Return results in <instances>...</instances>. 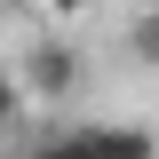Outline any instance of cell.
Returning <instances> with one entry per match:
<instances>
[{
    "instance_id": "1",
    "label": "cell",
    "mask_w": 159,
    "mask_h": 159,
    "mask_svg": "<svg viewBox=\"0 0 159 159\" xmlns=\"http://www.w3.org/2000/svg\"><path fill=\"white\" fill-rule=\"evenodd\" d=\"M40 159H159L151 127H111V119H80L56 143H40Z\"/></svg>"
},
{
    "instance_id": "2",
    "label": "cell",
    "mask_w": 159,
    "mask_h": 159,
    "mask_svg": "<svg viewBox=\"0 0 159 159\" xmlns=\"http://www.w3.org/2000/svg\"><path fill=\"white\" fill-rule=\"evenodd\" d=\"M24 88H32L40 103H72L80 88H88V56H80V48H64V40H32V48H24Z\"/></svg>"
},
{
    "instance_id": "3",
    "label": "cell",
    "mask_w": 159,
    "mask_h": 159,
    "mask_svg": "<svg viewBox=\"0 0 159 159\" xmlns=\"http://www.w3.org/2000/svg\"><path fill=\"white\" fill-rule=\"evenodd\" d=\"M127 56H135L143 72H159V8H143V16L127 24Z\"/></svg>"
},
{
    "instance_id": "4",
    "label": "cell",
    "mask_w": 159,
    "mask_h": 159,
    "mask_svg": "<svg viewBox=\"0 0 159 159\" xmlns=\"http://www.w3.org/2000/svg\"><path fill=\"white\" fill-rule=\"evenodd\" d=\"M24 96H32V88H24V80H8V72H0V127H8V119L24 111Z\"/></svg>"
},
{
    "instance_id": "5",
    "label": "cell",
    "mask_w": 159,
    "mask_h": 159,
    "mask_svg": "<svg viewBox=\"0 0 159 159\" xmlns=\"http://www.w3.org/2000/svg\"><path fill=\"white\" fill-rule=\"evenodd\" d=\"M48 8H56V16H80V8H88V0H48Z\"/></svg>"
},
{
    "instance_id": "6",
    "label": "cell",
    "mask_w": 159,
    "mask_h": 159,
    "mask_svg": "<svg viewBox=\"0 0 159 159\" xmlns=\"http://www.w3.org/2000/svg\"><path fill=\"white\" fill-rule=\"evenodd\" d=\"M0 8H32V0H0Z\"/></svg>"
},
{
    "instance_id": "7",
    "label": "cell",
    "mask_w": 159,
    "mask_h": 159,
    "mask_svg": "<svg viewBox=\"0 0 159 159\" xmlns=\"http://www.w3.org/2000/svg\"><path fill=\"white\" fill-rule=\"evenodd\" d=\"M32 159H40V151H32Z\"/></svg>"
}]
</instances>
